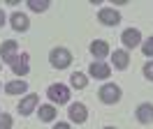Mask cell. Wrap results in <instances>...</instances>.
<instances>
[{
    "label": "cell",
    "mask_w": 153,
    "mask_h": 129,
    "mask_svg": "<svg viewBox=\"0 0 153 129\" xmlns=\"http://www.w3.org/2000/svg\"><path fill=\"white\" fill-rule=\"evenodd\" d=\"M49 62H51V67H56V69H67L72 64V53L67 48H63V46H56L49 53Z\"/></svg>",
    "instance_id": "6da1fadb"
},
{
    "label": "cell",
    "mask_w": 153,
    "mask_h": 129,
    "mask_svg": "<svg viewBox=\"0 0 153 129\" xmlns=\"http://www.w3.org/2000/svg\"><path fill=\"white\" fill-rule=\"evenodd\" d=\"M49 99L53 101V104H67L70 101V88L63 85V83H53V85H49Z\"/></svg>",
    "instance_id": "7a4b0ae2"
},
{
    "label": "cell",
    "mask_w": 153,
    "mask_h": 129,
    "mask_svg": "<svg viewBox=\"0 0 153 129\" xmlns=\"http://www.w3.org/2000/svg\"><path fill=\"white\" fill-rule=\"evenodd\" d=\"M97 95H100V101H102V104H116V101L121 99V88H118L116 83H105Z\"/></svg>",
    "instance_id": "3957f363"
},
{
    "label": "cell",
    "mask_w": 153,
    "mask_h": 129,
    "mask_svg": "<svg viewBox=\"0 0 153 129\" xmlns=\"http://www.w3.org/2000/svg\"><path fill=\"white\" fill-rule=\"evenodd\" d=\"M121 42H123L125 48H134V46L142 44V32L137 28H128V30H123V35H121Z\"/></svg>",
    "instance_id": "277c9868"
},
{
    "label": "cell",
    "mask_w": 153,
    "mask_h": 129,
    "mask_svg": "<svg viewBox=\"0 0 153 129\" xmlns=\"http://www.w3.org/2000/svg\"><path fill=\"white\" fill-rule=\"evenodd\" d=\"M97 18H100L105 26H118V23H121V14H118L114 7H102L97 12Z\"/></svg>",
    "instance_id": "5b68a950"
},
{
    "label": "cell",
    "mask_w": 153,
    "mask_h": 129,
    "mask_svg": "<svg viewBox=\"0 0 153 129\" xmlns=\"http://www.w3.org/2000/svg\"><path fill=\"white\" fill-rule=\"evenodd\" d=\"M67 115H70V120L72 122H76V125H84L86 122V118H88V111H86V106L84 104H70V111H67Z\"/></svg>",
    "instance_id": "8992f818"
},
{
    "label": "cell",
    "mask_w": 153,
    "mask_h": 129,
    "mask_svg": "<svg viewBox=\"0 0 153 129\" xmlns=\"http://www.w3.org/2000/svg\"><path fill=\"white\" fill-rule=\"evenodd\" d=\"M16 51H19V44L14 42V39H10V42H5L2 44V48H0V58H2V62H14L16 60Z\"/></svg>",
    "instance_id": "52a82bcc"
},
{
    "label": "cell",
    "mask_w": 153,
    "mask_h": 129,
    "mask_svg": "<svg viewBox=\"0 0 153 129\" xmlns=\"http://www.w3.org/2000/svg\"><path fill=\"white\" fill-rule=\"evenodd\" d=\"M88 74L95 76V78H109L111 76V67L105 64L102 60H95V62H91V67H88Z\"/></svg>",
    "instance_id": "ba28073f"
},
{
    "label": "cell",
    "mask_w": 153,
    "mask_h": 129,
    "mask_svg": "<svg viewBox=\"0 0 153 129\" xmlns=\"http://www.w3.org/2000/svg\"><path fill=\"white\" fill-rule=\"evenodd\" d=\"M30 69V64H28V53H21L16 55V60L12 62V72L16 74V76H26Z\"/></svg>",
    "instance_id": "9c48e42d"
},
{
    "label": "cell",
    "mask_w": 153,
    "mask_h": 129,
    "mask_svg": "<svg viewBox=\"0 0 153 129\" xmlns=\"http://www.w3.org/2000/svg\"><path fill=\"white\" fill-rule=\"evenodd\" d=\"M137 120L142 122V125H151L153 122V104H139L137 106Z\"/></svg>",
    "instance_id": "30bf717a"
},
{
    "label": "cell",
    "mask_w": 153,
    "mask_h": 129,
    "mask_svg": "<svg viewBox=\"0 0 153 129\" xmlns=\"http://www.w3.org/2000/svg\"><path fill=\"white\" fill-rule=\"evenodd\" d=\"M37 101H39L37 95H26V97L21 99V104H19L21 115H30V113L35 111V106H37Z\"/></svg>",
    "instance_id": "8fae6325"
},
{
    "label": "cell",
    "mask_w": 153,
    "mask_h": 129,
    "mask_svg": "<svg viewBox=\"0 0 153 129\" xmlns=\"http://www.w3.org/2000/svg\"><path fill=\"white\" fill-rule=\"evenodd\" d=\"M12 28H14L16 32H26V30L30 28L28 16H26V14H21V12H14V14H12Z\"/></svg>",
    "instance_id": "7c38bea8"
},
{
    "label": "cell",
    "mask_w": 153,
    "mask_h": 129,
    "mask_svg": "<svg viewBox=\"0 0 153 129\" xmlns=\"http://www.w3.org/2000/svg\"><path fill=\"white\" fill-rule=\"evenodd\" d=\"M111 62H114L116 69H125V67L130 64V55H128V51H125V48H118V51H114Z\"/></svg>",
    "instance_id": "4fadbf2b"
},
{
    "label": "cell",
    "mask_w": 153,
    "mask_h": 129,
    "mask_svg": "<svg viewBox=\"0 0 153 129\" xmlns=\"http://www.w3.org/2000/svg\"><path fill=\"white\" fill-rule=\"evenodd\" d=\"M91 53L102 60V58H107V55H109V44H107L105 39H95V42L91 44Z\"/></svg>",
    "instance_id": "5bb4252c"
},
{
    "label": "cell",
    "mask_w": 153,
    "mask_h": 129,
    "mask_svg": "<svg viewBox=\"0 0 153 129\" xmlns=\"http://www.w3.org/2000/svg\"><path fill=\"white\" fill-rule=\"evenodd\" d=\"M26 90H28V83L26 81H10L5 85V92H7V95H23Z\"/></svg>",
    "instance_id": "9a60e30c"
},
{
    "label": "cell",
    "mask_w": 153,
    "mask_h": 129,
    "mask_svg": "<svg viewBox=\"0 0 153 129\" xmlns=\"http://www.w3.org/2000/svg\"><path fill=\"white\" fill-rule=\"evenodd\" d=\"M70 85L76 88V90H84V88L88 85V76H86V74H81V72H74L72 76H70Z\"/></svg>",
    "instance_id": "2e32d148"
},
{
    "label": "cell",
    "mask_w": 153,
    "mask_h": 129,
    "mask_svg": "<svg viewBox=\"0 0 153 129\" xmlns=\"http://www.w3.org/2000/svg\"><path fill=\"white\" fill-rule=\"evenodd\" d=\"M37 115H39V120H44V122H51V120H56V108H53L51 104H44V106H39Z\"/></svg>",
    "instance_id": "e0dca14e"
},
{
    "label": "cell",
    "mask_w": 153,
    "mask_h": 129,
    "mask_svg": "<svg viewBox=\"0 0 153 129\" xmlns=\"http://www.w3.org/2000/svg\"><path fill=\"white\" fill-rule=\"evenodd\" d=\"M28 7L33 9V12H47L49 0H28Z\"/></svg>",
    "instance_id": "ac0fdd59"
},
{
    "label": "cell",
    "mask_w": 153,
    "mask_h": 129,
    "mask_svg": "<svg viewBox=\"0 0 153 129\" xmlns=\"http://www.w3.org/2000/svg\"><path fill=\"white\" fill-rule=\"evenodd\" d=\"M142 51H144L146 58H153V37H149V39L142 42Z\"/></svg>",
    "instance_id": "d6986e66"
},
{
    "label": "cell",
    "mask_w": 153,
    "mask_h": 129,
    "mask_svg": "<svg viewBox=\"0 0 153 129\" xmlns=\"http://www.w3.org/2000/svg\"><path fill=\"white\" fill-rule=\"evenodd\" d=\"M10 127H12V115L0 113V129H10Z\"/></svg>",
    "instance_id": "ffe728a7"
},
{
    "label": "cell",
    "mask_w": 153,
    "mask_h": 129,
    "mask_svg": "<svg viewBox=\"0 0 153 129\" xmlns=\"http://www.w3.org/2000/svg\"><path fill=\"white\" fill-rule=\"evenodd\" d=\"M144 76H146L149 81H153V60H149V62L144 64Z\"/></svg>",
    "instance_id": "44dd1931"
},
{
    "label": "cell",
    "mask_w": 153,
    "mask_h": 129,
    "mask_svg": "<svg viewBox=\"0 0 153 129\" xmlns=\"http://www.w3.org/2000/svg\"><path fill=\"white\" fill-rule=\"evenodd\" d=\"M53 129H70V125H67V122H58Z\"/></svg>",
    "instance_id": "7402d4cb"
},
{
    "label": "cell",
    "mask_w": 153,
    "mask_h": 129,
    "mask_svg": "<svg viewBox=\"0 0 153 129\" xmlns=\"http://www.w3.org/2000/svg\"><path fill=\"white\" fill-rule=\"evenodd\" d=\"M5 18H7V16H5V12L0 9V28H2V23H5Z\"/></svg>",
    "instance_id": "603a6c76"
},
{
    "label": "cell",
    "mask_w": 153,
    "mask_h": 129,
    "mask_svg": "<svg viewBox=\"0 0 153 129\" xmlns=\"http://www.w3.org/2000/svg\"><path fill=\"white\" fill-rule=\"evenodd\" d=\"M105 129H116V127H105Z\"/></svg>",
    "instance_id": "cb8c5ba5"
},
{
    "label": "cell",
    "mask_w": 153,
    "mask_h": 129,
    "mask_svg": "<svg viewBox=\"0 0 153 129\" xmlns=\"http://www.w3.org/2000/svg\"><path fill=\"white\" fill-rule=\"evenodd\" d=\"M0 67H2V62H0Z\"/></svg>",
    "instance_id": "d4e9b609"
},
{
    "label": "cell",
    "mask_w": 153,
    "mask_h": 129,
    "mask_svg": "<svg viewBox=\"0 0 153 129\" xmlns=\"http://www.w3.org/2000/svg\"><path fill=\"white\" fill-rule=\"evenodd\" d=\"M0 88H2V85H0Z\"/></svg>",
    "instance_id": "484cf974"
}]
</instances>
